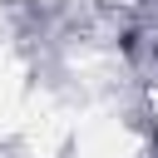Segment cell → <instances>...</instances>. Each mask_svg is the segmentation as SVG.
<instances>
[{"instance_id": "1", "label": "cell", "mask_w": 158, "mask_h": 158, "mask_svg": "<svg viewBox=\"0 0 158 158\" xmlns=\"http://www.w3.org/2000/svg\"><path fill=\"white\" fill-rule=\"evenodd\" d=\"M153 143H158V133H153Z\"/></svg>"}]
</instances>
